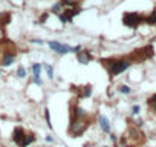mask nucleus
I'll return each instance as SVG.
<instances>
[{"instance_id":"nucleus-7","label":"nucleus","mask_w":156,"mask_h":147,"mask_svg":"<svg viewBox=\"0 0 156 147\" xmlns=\"http://www.w3.org/2000/svg\"><path fill=\"white\" fill-rule=\"evenodd\" d=\"M77 60L81 64H89L92 61V55L87 49H81L80 52H77Z\"/></svg>"},{"instance_id":"nucleus-20","label":"nucleus","mask_w":156,"mask_h":147,"mask_svg":"<svg viewBox=\"0 0 156 147\" xmlns=\"http://www.w3.org/2000/svg\"><path fill=\"white\" fill-rule=\"evenodd\" d=\"M150 107H152V110H153V112L156 113V103H155V104H152V106H150Z\"/></svg>"},{"instance_id":"nucleus-1","label":"nucleus","mask_w":156,"mask_h":147,"mask_svg":"<svg viewBox=\"0 0 156 147\" xmlns=\"http://www.w3.org/2000/svg\"><path fill=\"white\" fill-rule=\"evenodd\" d=\"M100 63L104 66V69L109 72L110 77H116L119 74H123L132 64L128 58H103L100 60Z\"/></svg>"},{"instance_id":"nucleus-12","label":"nucleus","mask_w":156,"mask_h":147,"mask_svg":"<svg viewBox=\"0 0 156 147\" xmlns=\"http://www.w3.org/2000/svg\"><path fill=\"white\" fill-rule=\"evenodd\" d=\"M42 68L43 66L40 63H34L32 64V74H34V78H40V74H42Z\"/></svg>"},{"instance_id":"nucleus-4","label":"nucleus","mask_w":156,"mask_h":147,"mask_svg":"<svg viewBox=\"0 0 156 147\" xmlns=\"http://www.w3.org/2000/svg\"><path fill=\"white\" fill-rule=\"evenodd\" d=\"M142 22H144V16H141L139 12H126L123 16V23L127 28L136 29Z\"/></svg>"},{"instance_id":"nucleus-21","label":"nucleus","mask_w":156,"mask_h":147,"mask_svg":"<svg viewBox=\"0 0 156 147\" xmlns=\"http://www.w3.org/2000/svg\"><path fill=\"white\" fill-rule=\"evenodd\" d=\"M104 147H109V146H104Z\"/></svg>"},{"instance_id":"nucleus-3","label":"nucleus","mask_w":156,"mask_h":147,"mask_svg":"<svg viewBox=\"0 0 156 147\" xmlns=\"http://www.w3.org/2000/svg\"><path fill=\"white\" fill-rule=\"evenodd\" d=\"M37 139V136L34 133H26V130L23 127H16L12 132V141H14L18 147H28L29 144H32Z\"/></svg>"},{"instance_id":"nucleus-16","label":"nucleus","mask_w":156,"mask_h":147,"mask_svg":"<svg viewBox=\"0 0 156 147\" xmlns=\"http://www.w3.org/2000/svg\"><path fill=\"white\" fill-rule=\"evenodd\" d=\"M43 68L46 69V74H47V77H49V78L52 80V78H54V68H52L51 64H44Z\"/></svg>"},{"instance_id":"nucleus-18","label":"nucleus","mask_w":156,"mask_h":147,"mask_svg":"<svg viewBox=\"0 0 156 147\" xmlns=\"http://www.w3.org/2000/svg\"><path fill=\"white\" fill-rule=\"evenodd\" d=\"M139 112H141V107H139V106H136V104H135L133 107H132V115H138Z\"/></svg>"},{"instance_id":"nucleus-9","label":"nucleus","mask_w":156,"mask_h":147,"mask_svg":"<svg viewBox=\"0 0 156 147\" xmlns=\"http://www.w3.org/2000/svg\"><path fill=\"white\" fill-rule=\"evenodd\" d=\"M92 95V86L90 84H86L83 88H80V95L78 98H89Z\"/></svg>"},{"instance_id":"nucleus-11","label":"nucleus","mask_w":156,"mask_h":147,"mask_svg":"<svg viewBox=\"0 0 156 147\" xmlns=\"http://www.w3.org/2000/svg\"><path fill=\"white\" fill-rule=\"evenodd\" d=\"M144 22L147 23V25H156V8L153 9V12L150 16H147V17H144Z\"/></svg>"},{"instance_id":"nucleus-19","label":"nucleus","mask_w":156,"mask_h":147,"mask_svg":"<svg viewBox=\"0 0 156 147\" xmlns=\"http://www.w3.org/2000/svg\"><path fill=\"white\" fill-rule=\"evenodd\" d=\"M147 103H148V104H150V106L156 103V93H155V95H152L150 98H148V100H147Z\"/></svg>"},{"instance_id":"nucleus-14","label":"nucleus","mask_w":156,"mask_h":147,"mask_svg":"<svg viewBox=\"0 0 156 147\" xmlns=\"http://www.w3.org/2000/svg\"><path fill=\"white\" fill-rule=\"evenodd\" d=\"M118 92H119V93H124V95H128V93L132 92V89L128 88L127 84H119V86H118Z\"/></svg>"},{"instance_id":"nucleus-6","label":"nucleus","mask_w":156,"mask_h":147,"mask_svg":"<svg viewBox=\"0 0 156 147\" xmlns=\"http://www.w3.org/2000/svg\"><path fill=\"white\" fill-rule=\"evenodd\" d=\"M78 14H80V6H78V5H75V6H69V8H66V9L63 11V16L66 17L67 22H72L73 17L78 16Z\"/></svg>"},{"instance_id":"nucleus-13","label":"nucleus","mask_w":156,"mask_h":147,"mask_svg":"<svg viewBox=\"0 0 156 147\" xmlns=\"http://www.w3.org/2000/svg\"><path fill=\"white\" fill-rule=\"evenodd\" d=\"M61 8H63L61 2H57V3H54V5H52V9H51V11L54 12V14H57V16H58V14H61V12H63Z\"/></svg>"},{"instance_id":"nucleus-15","label":"nucleus","mask_w":156,"mask_h":147,"mask_svg":"<svg viewBox=\"0 0 156 147\" xmlns=\"http://www.w3.org/2000/svg\"><path fill=\"white\" fill-rule=\"evenodd\" d=\"M44 118H46V124H47V127L49 129H54V126H52V123H51V113H49V109H44Z\"/></svg>"},{"instance_id":"nucleus-2","label":"nucleus","mask_w":156,"mask_h":147,"mask_svg":"<svg viewBox=\"0 0 156 147\" xmlns=\"http://www.w3.org/2000/svg\"><path fill=\"white\" fill-rule=\"evenodd\" d=\"M90 121H92V118L89 115L80 117V118H75V119H69V127H67L69 136L77 138L80 135H83V133L87 130V127L90 126Z\"/></svg>"},{"instance_id":"nucleus-5","label":"nucleus","mask_w":156,"mask_h":147,"mask_svg":"<svg viewBox=\"0 0 156 147\" xmlns=\"http://www.w3.org/2000/svg\"><path fill=\"white\" fill-rule=\"evenodd\" d=\"M47 45H49V48H51L54 52H57V54H60V55H64V54H69V52H72L71 46L63 45V43H58V42H49Z\"/></svg>"},{"instance_id":"nucleus-10","label":"nucleus","mask_w":156,"mask_h":147,"mask_svg":"<svg viewBox=\"0 0 156 147\" xmlns=\"http://www.w3.org/2000/svg\"><path fill=\"white\" fill-rule=\"evenodd\" d=\"M9 22H11V14L9 12H0V26L5 28Z\"/></svg>"},{"instance_id":"nucleus-17","label":"nucleus","mask_w":156,"mask_h":147,"mask_svg":"<svg viewBox=\"0 0 156 147\" xmlns=\"http://www.w3.org/2000/svg\"><path fill=\"white\" fill-rule=\"evenodd\" d=\"M17 77H20V78H25L26 77V71H25L23 66H20V68L17 69Z\"/></svg>"},{"instance_id":"nucleus-8","label":"nucleus","mask_w":156,"mask_h":147,"mask_svg":"<svg viewBox=\"0 0 156 147\" xmlns=\"http://www.w3.org/2000/svg\"><path fill=\"white\" fill-rule=\"evenodd\" d=\"M98 123H100V127L104 133H110V121L109 118L104 117V115H100L98 117Z\"/></svg>"}]
</instances>
